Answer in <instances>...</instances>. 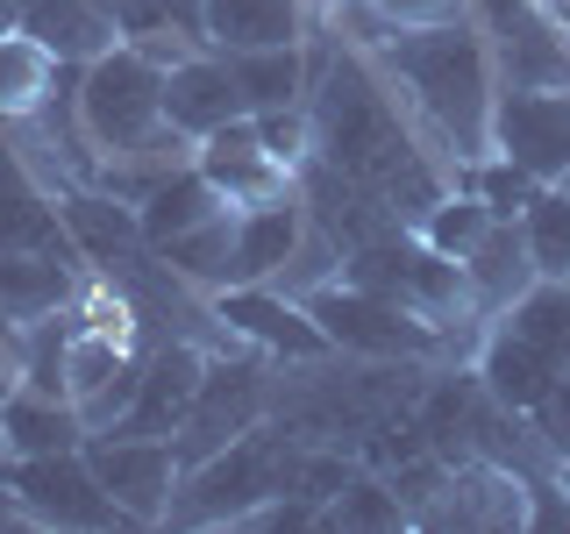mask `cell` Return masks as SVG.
<instances>
[{
    "mask_svg": "<svg viewBox=\"0 0 570 534\" xmlns=\"http://www.w3.org/2000/svg\"><path fill=\"white\" fill-rule=\"evenodd\" d=\"M264 370L257 364H207V378H200V399H193V414L186 427L171 435V449H178V477L193 471V463H207L214 449H228L236 435H249L264 414Z\"/></svg>",
    "mask_w": 570,
    "mask_h": 534,
    "instance_id": "9",
    "label": "cell"
},
{
    "mask_svg": "<svg viewBox=\"0 0 570 534\" xmlns=\"http://www.w3.org/2000/svg\"><path fill=\"white\" fill-rule=\"evenodd\" d=\"M86 463L107 485L129 521H171V498H178V449L157 435H86Z\"/></svg>",
    "mask_w": 570,
    "mask_h": 534,
    "instance_id": "8",
    "label": "cell"
},
{
    "mask_svg": "<svg viewBox=\"0 0 570 534\" xmlns=\"http://www.w3.org/2000/svg\"><path fill=\"white\" fill-rule=\"evenodd\" d=\"M0 442H8V456H58V449H86V421L79 406L65 399V392H8L0 399Z\"/></svg>",
    "mask_w": 570,
    "mask_h": 534,
    "instance_id": "17",
    "label": "cell"
},
{
    "mask_svg": "<svg viewBox=\"0 0 570 534\" xmlns=\"http://www.w3.org/2000/svg\"><path fill=\"white\" fill-rule=\"evenodd\" d=\"M499 328H513L521 343H534L557 370H570V278H534L521 299L507 307Z\"/></svg>",
    "mask_w": 570,
    "mask_h": 534,
    "instance_id": "25",
    "label": "cell"
},
{
    "mask_svg": "<svg viewBox=\"0 0 570 534\" xmlns=\"http://www.w3.org/2000/svg\"><path fill=\"white\" fill-rule=\"evenodd\" d=\"M307 129H314V150L328 157V165L356 171L364 186H379L385 200L400 207V221L406 214L421 221V214L442 200L435 171L421 165L414 136L400 129V107L385 100V86L371 79L364 58H328L321 65V93L307 100Z\"/></svg>",
    "mask_w": 570,
    "mask_h": 534,
    "instance_id": "1",
    "label": "cell"
},
{
    "mask_svg": "<svg viewBox=\"0 0 570 534\" xmlns=\"http://www.w3.org/2000/svg\"><path fill=\"white\" fill-rule=\"evenodd\" d=\"M557 186H563V192H570V171H563V178H557Z\"/></svg>",
    "mask_w": 570,
    "mask_h": 534,
    "instance_id": "39",
    "label": "cell"
},
{
    "mask_svg": "<svg viewBox=\"0 0 570 534\" xmlns=\"http://www.w3.org/2000/svg\"><path fill=\"white\" fill-rule=\"evenodd\" d=\"M385 65L414 86V100L442 121V136L456 142V157H485L492 150V58L478 43L471 22H421V29H385Z\"/></svg>",
    "mask_w": 570,
    "mask_h": 534,
    "instance_id": "2",
    "label": "cell"
},
{
    "mask_svg": "<svg viewBox=\"0 0 570 534\" xmlns=\"http://www.w3.org/2000/svg\"><path fill=\"white\" fill-rule=\"evenodd\" d=\"M492 150L557 186L570 171V86H507L492 100Z\"/></svg>",
    "mask_w": 570,
    "mask_h": 534,
    "instance_id": "7",
    "label": "cell"
},
{
    "mask_svg": "<svg viewBox=\"0 0 570 534\" xmlns=\"http://www.w3.org/2000/svg\"><path fill=\"white\" fill-rule=\"evenodd\" d=\"M222 58H228V71H236L249 115H278V107H299V100H307V58H299V43L222 50Z\"/></svg>",
    "mask_w": 570,
    "mask_h": 534,
    "instance_id": "24",
    "label": "cell"
},
{
    "mask_svg": "<svg viewBox=\"0 0 570 534\" xmlns=\"http://www.w3.org/2000/svg\"><path fill=\"white\" fill-rule=\"evenodd\" d=\"M236 115H249V107H243V86L228 71V58H178L165 71V121L178 136H214Z\"/></svg>",
    "mask_w": 570,
    "mask_h": 534,
    "instance_id": "15",
    "label": "cell"
},
{
    "mask_svg": "<svg viewBox=\"0 0 570 534\" xmlns=\"http://www.w3.org/2000/svg\"><path fill=\"white\" fill-rule=\"evenodd\" d=\"M0 29H14V0H0Z\"/></svg>",
    "mask_w": 570,
    "mask_h": 534,
    "instance_id": "35",
    "label": "cell"
},
{
    "mask_svg": "<svg viewBox=\"0 0 570 534\" xmlns=\"http://www.w3.org/2000/svg\"><path fill=\"white\" fill-rule=\"evenodd\" d=\"M521 236H528V257L542 278H570V192L563 186H542L521 214Z\"/></svg>",
    "mask_w": 570,
    "mask_h": 534,
    "instance_id": "28",
    "label": "cell"
},
{
    "mask_svg": "<svg viewBox=\"0 0 570 534\" xmlns=\"http://www.w3.org/2000/svg\"><path fill=\"white\" fill-rule=\"evenodd\" d=\"M65 228L94 249V257H107V264H115V249L142 243V221H136L129 200H65Z\"/></svg>",
    "mask_w": 570,
    "mask_h": 534,
    "instance_id": "31",
    "label": "cell"
},
{
    "mask_svg": "<svg viewBox=\"0 0 570 534\" xmlns=\"http://www.w3.org/2000/svg\"><path fill=\"white\" fill-rule=\"evenodd\" d=\"M8 392H14V370H8V364H0V399H8Z\"/></svg>",
    "mask_w": 570,
    "mask_h": 534,
    "instance_id": "36",
    "label": "cell"
},
{
    "mask_svg": "<svg viewBox=\"0 0 570 534\" xmlns=\"http://www.w3.org/2000/svg\"><path fill=\"white\" fill-rule=\"evenodd\" d=\"M557 378H563V370L549 364L534 343H521L513 328H499L492 343H485V356H478V385H485L492 399L507 406V414H534V406L549 399V385H557Z\"/></svg>",
    "mask_w": 570,
    "mask_h": 534,
    "instance_id": "20",
    "label": "cell"
},
{
    "mask_svg": "<svg viewBox=\"0 0 570 534\" xmlns=\"http://www.w3.org/2000/svg\"><path fill=\"white\" fill-rule=\"evenodd\" d=\"M65 293H71L65 257L0 243V320H43V314L65 307Z\"/></svg>",
    "mask_w": 570,
    "mask_h": 534,
    "instance_id": "23",
    "label": "cell"
},
{
    "mask_svg": "<svg viewBox=\"0 0 570 534\" xmlns=\"http://www.w3.org/2000/svg\"><path fill=\"white\" fill-rule=\"evenodd\" d=\"M200 378H207V356L193 343H165L150 364L136 370V399H129V414L107 427V435H157V442H171L178 427H186L193 399H200Z\"/></svg>",
    "mask_w": 570,
    "mask_h": 534,
    "instance_id": "12",
    "label": "cell"
},
{
    "mask_svg": "<svg viewBox=\"0 0 570 534\" xmlns=\"http://www.w3.org/2000/svg\"><path fill=\"white\" fill-rule=\"evenodd\" d=\"M293 463L299 449L285 442V427H249L228 449H214L207 463H193L178 477V498H171V521H249L257 506H272L278 492H293Z\"/></svg>",
    "mask_w": 570,
    "mask_h": 534,
    "instance_id": "3",
    "label": "cell"
},
{
    "mask_svg": "<svg viewBox=\"0 0 570 534\" xmlns=\"http://www.w3.org/2000/svg\"><path fill=\"white\" fill-rule=\"evenodd\" d=\"M534 435H542L549 449H557V456L570 463V370H563L557 385H549V399L534 406Z\"/></svg>",
    "mask_w": 570,
    "mask_h": 534,
    "instance_id": "33",
    "label": "cell"
},
{
    "mask_svg": "<svg viewBox=\"0 0 570 534\" xmlns=\"http://www.w3.org/2000/svg\"><path fill=\"white\" fill-rule=\"evenodd\" d=\"M563 492H570V463H563Z\"/></svg>",
    "mask_w": 570,
    "mask_h": 534,
    "instance_id": "38",
    "label": "cell"
},
{
    "mask_svg": "<svg viewBox=\"0 0 570 534\" xmlns=\"http://www.w3.org/2000/svg\"><path fill=\"white\" fill-rule=\"evenodd\" d=\"M371 8H379L385 22H400V29H421V22H450L456 0H371Z\"/></svg>",
    "mask_w": 570,
    "mask_h": 534,
    "instance_id": "34",
    "label": "cell"
},
{
    "mask_svg": "<svg viewBox=\"0 0 570 534\" xmlns=\"http://www.w3.org/2000/svg\"><path fill=\"white\" fill-rule=\"evenodd\" d=\"M94 8H107V14H115V8H121V0H94Z\"/></svg>",
    "mask_w": 570,
    "mask_h": 534,
    "instance_id": "37",
    "label": "cell"
},
{
    "mask_svg": "<svg viewBox=\"0 0 570 534\" xmlns=\"http://www.w3.org/2000/svg\"><path fill=\"white\" fill-rule=\"evenodd\" d=\"M534 278H542V271H534V257H528L521 221H492L485 243L463 257V285H471V307L478 314H507Z\"/></svg>",
    "mask_w": 570,
    "mask_h": 534,
    "instance_id": "18",
    "label": "cell"
},
{
    "mask_svg": "<svg viewBox=\"0 0 570 534\" xmlns=\"http://www.w3.org/2000/svg\"><path fill=\"white\" fill-rule=\"evenodd\" d=\"M299 249V207L272 200V207H243L236 214V243H228V285H272Z\"/></svg>",
    "mask_w": 570,
    "mask_h": 534,
    "instance_id": "19",
    "label": "cell"
},
{
    "mask_svg": "<svg viewBox=\"0 0 570 534\" xmlns=\"http://www.w3.org/2000/svg\"><path fill=\"white\" fill-rule=\"evenodd\" d=\"M471 192H478V200H485V207L499 214V221H521V214H528V200L542 192V178H534V171H521L513 157H478V178H471Z\"/></svg>",
    "mask_w": 570,
    "mask_h": 534,
    "instance_id": "32",
    "label": "cell"
},
{
    "mask_svg": "<svg viewBox=\"0 0 570 534\" xmlns=\"http://www.w3.org/2000/svg\"><path fill=\"white\" fill-rule=\"evenodd\" d=\"M321 527H335V534H392V527H414V513L400 506V492H392L385 477H350V485L321 506Z\"/></svg>",
    "mask_w": 570,
    "mask_h": 534,
    "instance_id": "27",
    "label": "cell"
},
{
    "mask_svg": "<svg viewBox=\"0 0 570 534\" xmlns=\"http://www.w3.org/2000/svg\"><path fill=\"white\" fill-rule=\"evenodd\" d=\"M214 214H228V200L214 192V178L200 165H178L171 178H157V186L136 200V221H142V243L150 249L186 236V228H200V221H214Z\"/></svg>",
    "mask_w": 570,
    "mask_h": 534,
    "instance_id": "21",
    "label": "cell"
},
{
    "mask_svg": "<svg viewBox=\"0 0 570 534\" xmlns=\"http://www.w3.org/2000/svg\"><path fill=\"white\" fill-rule=\"evenodd\" d=\"M8 492L22 498L29 521L43 527H121L129 513L107 498V485L94 477L86 449H58V456H14Z\"/></svg>",
    "mask_w": 570,
    "mask_h": 534,
    "instance_id": "6",
    "label": "cell"
},
{
    "mask_svg": "<svg viewBox=\"0 0 570 534\" xmlns=\"http://www.w3.org/2000/svg\"><path fill=\"white\" fill-rule=\"evenodd\" d=\"M222 328L249 335V343L278 349V356H328V335H321V320L307 307H293V299H278L272 285H222Z\"/></svg>",
    "mask_w": 570,
    "mask_h": 534,
    "instance_id": "14",
    "label": "cell"
},
{
    "mask_svg": "<svg viewBox=\"0 0 570 534\" xmlns=\"http://www.w3.org/2000/svg\"><path fill=\"white\" fill-rule=\"evenodd\" d=\"M65 399L79 406L86 435H107L136 399V364H129V335H65Z\"/></svg>",
    "mask_w": 570,
    "mask_h": 534,
    "instance_id": "11",
    "label": "cell"
},
{
    "mask_svg": "<svg viewBox=\"0 0 570 534\" xmlns=\"http://www.w3.org/2000/svg\"><path fill=\"white\" fill-rule=\"evenodd\" d=\"M299 36H307L299 0H207L214 50H272V43H299Z\"/></svg>",
    "mask_w": 570,
    "mask_h": 534,
    "instance_id": "22",
    "label": "cell"
},
{
    "mask_svg": "<svg viewBox=\"0 0 570 534\" xmlns=\"http://www.w3.org/2000/svg\"><path fill=\"white\" fill-rule=\"evenodd\" d=\"M200 171L214 178V192H222L228 207H272V200H285V186H293V165L264 142L257 115H236L214 136H200Z\"/></svg>",
    "mask_w": 570,
    "mask_h": 534,
    "instance_id": "10",
    "label": "cell"
},
{
    "mask_svg": "<svg viewBox=\"0 0 570 534\" xmlns=\"http://www.w3.org/2000/svg\"><path fill=\"white\" fill-rule=\"evenodd\" d=\"M228 243H236V214H214V221L186 228V236L157 243V257H165L178 278H207V285H228Z\"/></svg>",
    "mask_w": 570,
    "mask_h": 534,
    "instance_id": "30",
    "label": "cell"
},
{
    "mask_svg": "<svg viewBox=\"0 0 570 534\" xmlns=\"http://www.w3.org/2000/svg\"><path fill=\"white\" fill-rule=\"evenodd\" d=\"M58 86V58H50L36 36L0 29V115H36Z\"/></svg>",
    "mask_w": 570,
    "mask_h": 534,
    "instance_id": "26",
    "label": "cell"
},
{
    "mask_svg": "<svg viewBox=\"0 0 570 534\" xmlns=\"http://www.w3.org/2000/svg\"><path fill=\"white\" fill-rule=\"evenodd\" d=\"M14 8H22V0H14Z\"/></svg>",
    "mask_w": 570,
    "mask_h": 534,
    "instance_id": "40",
    "label": "cell"
},
{
    "mask_svg": "<svg viewBox=\"0 0 570 534\" xmlns=\"http://www.w3.org/2000/svg\"><path fill=\"white\" fill-rule=\"evenodd\" d=\"M165 71L142 43H115L79 71V129L100 142L107 157L136 150L165 129Z\"/></svg>",
    "mask_w": 570,
    "mask_h": 534,
    "instance_id": "4",
    "label": "cell"
},
{
    "mask_svg": "<svg viewBox=\"0 0 570 534\" xmlns=\"http://www.w3.org/2000/svg\"><path fill=\"white\" fill-rule=\"evenodd\" d=\"M307 314L321 320L328 349H356V356H385V364H414V356L442 349V328L400 299H379L364 285H328L307 299Z\"/></svg>",
    "mask_w": 570,
    "mask_h": 534,
    "instance_id": "5",
    "label": "cell"
},
{
    "mask_svg": "<svg viewBox=\"0 0 570 534\" xmlns=\"http://www.w3.org/2000/svg\"><path fill=\"white\" fill-rule=\"evenodd\" d=\"M14 29L36 36L58 65H94L100 50L121 43L115 14L94 8V0H22V8H14Z\"/></svg>",
    "mask_w": 570,
    "mask_h": 534,
    "instance_id": "16",
    "label": "cell"
},
{
    "mask_svg": "<svg viewBox=\"0 0 570 534\" xmlns=\"http://www.w3.org/2000/svg\"><path fill=\"white\" fill-rule=\"evenodd\" d=\"M492 221H499V214H492L485 200H478V192H442V200L421 214V243L463 264L478 243H485V228H492Z\"/></svg>",
    "mask_w": 570,
    "mask_h": 534,
    "instance_id": "29",
    "label": "cell"
},
{
    "mask_svg": "<svg viewBox=\"0 0 570 534\" xmlns=\"http://www.w3.org/2000/svg\"><path fill=\"white\" fill-rule=\"evenodd\" d=\"M478 14L499 36L507 86H570V43L534 0H478Z\"/></svg>",
    "mask_w": 570,
    "mask_h": 534,
    "instance_id": "13",
    "label": "cell"
}]
</instances>
